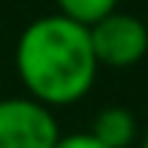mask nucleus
Instances as JSON below:
<instances>
[{"mask_svg": "<svg viewBox=\"0 0 148 148\" xmlns=\"http://www.w3.org/2000/svg\"><path fill=\"white\" fill-rule=\"evenodd\" d=\"M12 60L24 94L49 109L85 100L100 73L88 27L60 12L33 18L18 33Z\"/></svg>", "mask_w": 148, "mask_h": 148, "instance_id": "1", "label": "nucleus"}, {"mask_svg": "<svg viewBox=\"0 0 148 148\" xmlns=\"http://www.w3.org/2000/svg\"><path fill=\"white\" fill-rule=\"evenodd\" d=\"M58 139L55 109L27 94L0 100V148H55Z\"/></svg>", "mask_w": 148, "mask_h": 148, "instance_id": "2", "label": "nucleus"}, {"mask_svg": "<svg viewBox=\"0 0 148 148\" xmlns=\"http://www.w3.org/2000/svg\"><path fill=\"white\" fill-rule=\"evenodd\" d=\"M88 33L100 66L127 70V66H136L148 55V24L130 12H121V9L109 12L106 18L94 21Z\"/></svg>", "mask_w": 148, "mask_h": 148, "instance_id": "3", "label": "nucleus"}, {"mask_svg": "<svg viewBox=\"0 0 148 148\" xmlns=\"http://www.w3.org/2000/svg\"><path fill=\"white\" fill-rule=\"evenodd\" d=\"M91 136L100 139L106 148H130L139 136V124L136 115L124 106H106L100 109L91 121Z\"/></svg>", "mask_w": 148, "mask_h": 148, "instance_id": "4", "label": "nucleus"}, {"mask_svg": "<svg viewBox=\"0 0 148 148\" xmlns=\"http://www.w3.org/2000/svg\"><path fill=\"white\" fill-rule=\"evenodd\" d=\"M55 3H58L60 15H66V18H73V21L91 27L94 21H100V18H106L109 12H115L121 0H55Z\"/></svg>", "mask_w": 148, "mask_h": 148, "instance_id": "5", "label": "nucleus"}, {"mask_svg": "<svg viewBox=\"0 0 148 148\" xmlns=\"http://www.w3.org/2000/svg\"><path fill=\"white\" fill-rule=\"evenodd\" d=\"M55 148H106L100 139H94L88 130H82V133H60V139L55 142Z\"/></svg>", "mask_w": 148, "mask_h": 148, "instance_id": "6", "label": "nucleus"}, {"mask_svg": "<svg viewBox=\"0 0 148 148\" xmlns=\"http://www.w3.org/2000/svg\"><path fill=\"white\" fill-rule=\"evenodd\" d=\"M139 148H148V130H145V136H142V142H139Z\"/></svg>", "mask_w": 148, "mask_h": 148, "instance_id": "7", "label": "nucleus"}]
</instances>
